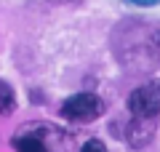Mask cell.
Segmentation results:
<instances>
[{
    "label": "cell",
    "mask_w": 160,
    "mask_h": 152,
    "mask_svg": "<svg viewBox=\"0 0 160 152\" xmlns=\"http://www.w3.org/2000/svg\"><path fill=\"white\" fill-rule=\"evenodd\" d=\"M128 109L133 118H158L160 115V80L139 85L128 96Z\"/></svg>",
    "instance_id": "cell-1"
},
{
    "label": "cell",
    "mask_w": 160,
    "mask_h": 152,
    "mask_svg": "<svg viewBox=\"0 0 160 152\" xmlns=\"http://www.w3.org/2000/svg\"><path fill=\"white\" fill-rule=\"evenodd\" d=\"M102 112H104V104L93 94H78L69 101H64L62 107V115L69 120H96Z\"/></svg>",
    "instance_id": "cell-2"
},
{
    "label": "cell",
    "mask_w": 160,
    "mask_h": 152,
    "mask_svg": "<svg viewBox=\"0 0 160 152\" xmlns=\"http://www.w3.org/2000/svg\"><path fill=\"white\" fill-rule=\"evenodd\" d=\"M155 125H158V118H133L131 128H128V141L136 147L147 144L149 136L155 134Z\"/></svg>",
    "instance_id": "cell-3"
},
{
    "label": "cell",
    "mask_w": 160,
    "mask_h": 152,
    "mask_svg": "<svg viewBox=\"0 0 160 152\" xmlns=\"http://www.w3.org/2000/svg\"><path fill=\"white\" fill-rule=\"evenodd\" d=\"M13 144H16V152H48L46 144H43V141H40L35 134H29L27 128H22V131L16 134Z\"/></svg>",
    "instance_id": "cell-4"
},
{
    "label": "cell",
    "mask_w": 160,
    "mask_h": 152,
    "mask_svg": "<svg viewBox=\"0 0 160 152\" xmlns=\"http://www.w3.org/2000/svg\"><path fill=\"white\" fill-rule=\"evenodd\" d=\"M13 109V91L8 83L0 80V112H11Z\"/></svg>",
    "instance_id": "cell-5"
},
{
    "label": "cell",
    "mask_w": 160,
    "mask_h": 152,
    "mask_svg": "<svg viewBox=\"0 0 160 152\" xmlns=\"http://www.w3.org/2000/svg\"><path fill=\"white\" fill-rule=\"evenodd\" d=\"M80 152H107V147H104L99 139H88L86 144L80 147Z\"/></svg>",
    "instance_id": "cell-6"
},
{
    "label": "cell",
    "mask_w": 160,
    "mask_h": 152,
    "mask_svg": "<svg viewBox=\"0 0 160 152\" xmlns=\"http://www.w3.org/2000/svg\"><path fill=\"white\" fill-rule=\"evenodd\" d=\"M133 3H142V6H149V3H158V0H133Z\"/></svg>",
    "instance_id": "cell-7"
}]
</instances>
